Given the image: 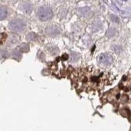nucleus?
<instances>
[{"label": "nucleus", "instance_id": "1", "mask_svg": "<svg viewBox=\"0 0 131 131\" xmlns=\"http://www.w3.org/2000/svg\"><path fill=\"white\" fill-rule=\"evenodd\" d=\"M74 81L80 89H97L107 81L106 74L97 70L82 69L75 74Z\"/></svg>", "mask_w": 131, "mask_h": 131}, {"label": "nucleus", "instance_id": "2", "mask_svg": "<svg viewBox=\"0 0 131 131\" xmlns=\"http://www.w3.org/2000/svg\"><path fill=\"white\" fill-rule=\"evenodd\" d=\"M37 14L38 18L42 21H49L52 19L54 15L52 9L47 6H42L39 7Z\"/></svg>", "mask_w": 131, "mask_h": 131}, {"label": "nucleus", "instance_id": "3", "mask_svg": "<svg viewBox=\"0 0 131 131\" xmlns=\"http://www.w3.org/2000/svg\"><path fill=\"white\" fill-rule=\"evenodd\" d=\"M9 26L11 30L15 32H21L25 29L26 24L22 19H13L9 22Z\"/></svg>", "mask_w": 131, "mask_h": 131}, {"label": "nucleus", "instance_id": "4", "mask_svg": "<svg viewBox=\"0 0 131 131\" xmlns=\"http://www.w3.org/2000/svg\"><path fill=\"white\" fill-rule=\"evenodd\" d=\"M98 60L99 62L102 64V65L108 66L113 63V56L108 53H104V54L100 55Z\"/></svg>", "mask_w": 131, "mask_h": 131}, {"label": "nucleus", "instance_id": "5", "mask_svg": "<svg viewBox=\"0 0 131 131\" xmlns=\"http://www.w3.org/2000/svg\"><path fill=\"white\" fill-rule=\"evenodd\" d=\"M45 32L47 34L50 36H55L60 34L59 28L55 26H49L47 27Z\"/></svg>", "mask_w": 131, "mask_h": 131}, {"label": "nucleus", "instance_id": "6", "mask_svg": "<svg viewBox=\"0 0 131 131\" xmlns=\"http://www.w3.org/2000/svg\"><path fill=\"white\" fill-rule=\"evenodd\" d=\"M7 9L4 6H0V21H3L7 17Z\"/></svg>", "mask_w": 131, "mask_h": 131}, {"label": "nucleus", "instance_id": "7", "mask_svg": "<svg viewBox=\"0 0 131 131\" xmlns=\"http://www.w3.org/2000/svg\"><path fill=\"white\" fill-rule=\"evenodd\" d=\"M22 52L21 50L19 49V48H17L16 49L14 50L13 53V58L15 60H20L22 58Z\"/></svg>", "mask_w": 131, "mask_h": 131}, {"label": "nucleus", "instance_id": "8", "mask_svg": "<svg viewBox=\"0 0 131 131\" xmlns=\"http://www.w3.org/2000/svg\"><path fill=\"white\" fill-rule=\"evenodd\" d=\"M22 10L24 11L26 13H30L32 10V7L30 4H25L22 5Z\"/></svg>", "mask_w": 131, "mask_h": 131}, {"label": "nucleus", "instance_id": "9", "mask_svg": "<svg viewBox=\"0 0 131 131\" xmlns=\"http://www.w3.org/2000/svg\"><path fill=\"white\" fill-rule=\"evenodd\" d=\"M120 113L124 117H128L130 115V111L128 108H123L120 111Z\"/></svg>", "mask_w": 131, "mask_h": 131}, {"label": "nucleus", "instance_id": "10", "mask_svg": "<svg viewBox=\"0 0 131 131\" xmlns=\"http://www.w3.org/2000/svg\"><path fill=\"white\" fill-rule=\"evenodd\" d=\"M90 11L88 8H84L81 9V14L84 17H87L90 15Z\"/></svg>", "mask_w": 131, "mask_h": 131}, {"label": "nucleus", "instance_id": "11", "mask_svg": "<svg viewBox=\"0 0 131 131\" xmlns=\"http://www.w3.org/2000/svg\"><path fill=\"white\" fill-rule=\"evenodd\" d=\"M19 49L21 50V51L22 53H26V52L29 51V46H28V44L23 43V44L21 45V46L19 47Z\"/></svg>", "mask_w": 131, "mask_h": 131}, {"label": "nucleus", "instance_id": "12", "mask_svg": "<svg viewBox=\"0 0 131 131\" xmlns=\"http://www.w3.org/2000/svg\"><path fill=\"white\" fill-rule=\"evenodd\" d=\"M36 34L34 33H30L29 34H28L27 36H26V39L28 41H33L36 38Z\"/></svg>", "mask_w": 131, "mask_h": 131}, {"label": "nucleus", "instance_id": "13", "mask_svg": "<svg viewBox=\"0 0 131 131\" xmlns=\"http://www.w3.org/2000/svg\"><path fill=\"white\" fill-rule=\"evenodd\" d=\"M128 99H129V98H128V95L123 94L122 96V97H121V102H123V103H126V102H127L128 101Z\"/></svg>", "mask_w": 131, "mask_h": 131}, {"label": "nucleus", "instance_id": "14", "mask_svg": "<svg viewBox=\"0 0 131 131\" xmlns=\"http://www.w3.org/2000/svg\"><path fill=\"white\" fill-rule=\"evenodd\" d=\"M111 20H112L114 22H116V23H118L119 21V19H118L117 17H115V16L114 15H111Z\"/></svg>", "mask_w": 131, "mask_h": 131}, {"label": "nucleus", "instance_id": "15", "mask_svg": "<svg viewBox=\"0 0 131 131\" xmlns=\"http://www.w3.org/2000/svg\"><path fill=\"white\" fill-rule=\"evenodd\" d=\"M10 1H15V0H10Z\"/></svg>", "mask_w": 131, "mask_h": 131}]
</instances>
